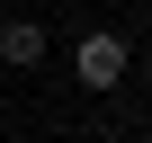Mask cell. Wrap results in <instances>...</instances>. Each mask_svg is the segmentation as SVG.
Returning <instances> with one entry per match:
<instances>
[{
	"mask_svg": "<svg viewBox=\"0 0 152 143\" xmlns=\"http://www.w3.org/2000/svg\"><path fill=\"white\" fill-rule=\"evenodd\" d=\"M72 81H81L90 98L125 90V81H134V36H125V27H81V36H72Z\"/></svg>",
	"mask_w": 152,
	"mask_h": 143,
	"instance_id": "cell-1",
	"label": "cell"
},
{
	"mask_svg": "<svg viewBox=\"0 0 152 143\" xmlns=\"http://www.w3.org/2000/svg\"><path fill=\"white\" fill-rule=\"evenodd\" d=\"M45 54H54L45 18H0V72H45Z\"/></svg>",
	"mask_w": 152,
	"mask_h": 143,
	"instance_id": "cell-2",
	"label": "cell"
}]
</instances>
